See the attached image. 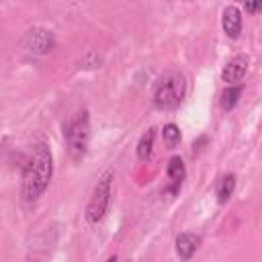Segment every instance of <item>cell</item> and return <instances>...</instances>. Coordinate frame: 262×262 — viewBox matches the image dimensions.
<instances>
[{"label":"cell","instance_id":"1","mask_svg":"<svg viewBox=\"0 0 262 262\" xmlns=\"http://www.w3.org/2000/svg\"><path fill=\"white\" fill-rule=\"evenodd\" d=\"M53 174V156L47 143H37L33 147L31 158L23 166V184H20V194L27 203L37 201L45 188L49 186Z\"/></svg>","mask_w":262,"mask_h":262},{"label":"cell","instance_id":"2","mask_svg":"<svg viewBox=\"0 0 262 262\" xmlns=\"http://www.w3.org/2000/svg\"><path fill=\"white\" fill-rule=\"evenodd\" d=\"M186 94V80L180 72H166L154 86V104L160 111L176 108Z\"/></svg>","mask_w":262,"mask_h":262},{"label":"cell","instance_id":"3","mask_svg":"<svg viewBox=\"0 0 262 262\" xmlns=\"http://www.w3.org/2000/svg\"><path fill=\"white\" fill-rule=\"evenodd\" d=\"M63 137L68 143V149L74 158H82L88 149L90 141V121H88V111H78L72 115L66 125H63Z\"/></svg>","mask_w":262,"mask_h":262},{"label":"cell","instance_id":"4","mask_svg":"<svg viewBox=\"0 0 262 262\" xmlns=\"http://www.w3.org/2000/svg\"><path fill=\"white\" fill-rule=\"evenodd\" d=\"M113 178H115L113 170H106L98 178V182L94 186V192H92V196L88 201V207H86V219L90 223H98V221L104 219V215L111 207V199H113Z\"/></svg>","mask_w":262,"mask_h":262},{"label":"cell","instance_id":"5","mask_svg":"<svg viewBox=\"0 0 262 262\" xmlns=\"http://www.w3.org/2000/svg\"><path fill=\"white\" fill-rule=\"evenodd\" d=\"M53 45H55L53 33L47 31V29H41V27H35L31 31H27L25 37H23V47L31 53H39V55L49 53L53 49Z\"/></svg>","mask_w":262,"mask_h":262},{"label":"cell","instance_id":"6","mask_svg":"<svg viewBox=\"0 0 262 262\" xmlns=\"http://www.w3.org/2000/svg\"><path fill=\"white\" fill-rule=\"evenodd\" d=\"M246 72H248V57L246 55H235V57H231L223 66L221 78H223V82H227L229 86H233L235 82H239L246 76Z\"/></svg>","mask_w":262,"mask_h":262},{"label":"cell","instance_id":"7","mask_svg":"<svg viewBox=\"0 0 262 262\" xmlns=\"http://www.w3.org/2000/svg\"><path fill=\"white\" fill-rule=\"evenodd\" d=\"M221 27L229 39H237L242 33V12L237 6H225L221 14Z\"/></svg>","mask_w":262,"mask_h":262},{"label":"cell","instance_id":"8","mask_svg":"<svg viewBox=\"0 0 262 262\" xmlns=\"http://www.w3.org/2000/svg\"><path fill=\"white\" fill-rule=\"evenodd\" d=\"M199 237L194 235V233H180L178 237H176V254H178V258L180 260H190L192 258V254L196 252V248H199Z\"/></svg>","mask_w":262,"mask_h":262},{"label":"cell","instance_id":"9","mask_svg":"<svg viewBox=\"0 0 262 262\" xmlns=\"http://www.w3.org/2000/svg\"><path fill=\"white\" fill-rule=\"evenodd\" d=\"M235 190V176L233 174H223L219 180H217V186H215V194H217V201L221 205H225L231 194Z\"/></svg>","mask_w":262,"mask_h":262},{"label":"cell","instance_id":"10","mask_svg":"<svg viewBox=\"0 0 262 262\" xmlns=\"http://www.w3.org/2000/svg\"><path fill=\"white\" fill-rule=\"evenodd\" d=\"M166 174H168V178L174 180L176 184H180V182L184 180V176H186V168H184V162H182L180 156L170 158V162H168V166H166Z\"/></svg>","mask_w":262,"mask_h":262},{"label":"cell","instance_id":"11","mask_svg":"<svg viewBox=\"0 0 262 262\" xmlns=\"http://www.w3.org/2000/svg\"><path fill=\"white\" fill-rule=\"evenodd\" d=\"M154 137H156L154 129H147V131L139 137V141H137V158H139V160H147V158L151 156V149H154Z\"/></svg>","mask_w":262,"mask_h":262},{"label":"cell","instance_id":"12","mask_svg":"<svg viewBox=\"0 0 262 262\" xmlns=\"http://www.w3.org/2000/svg\"><path fill=\"white\" fill-rule=\"evenodd\" d=\"M239 96H242V88H239V86H229V88H225V90L221 92V98H219L221 108H223V111H231V108L237 104Z\"/></svg>","mask_w":262,"mask_h":262},{"label":"cell","instance_id":"13","mask_svg":"<svg viewBox=\"0 0 262 262\" xmlns=\"http://www.w3.org/2000/svg\"><path fill=\"white\" fill-rule=\"evenodd\" d=\"M162 139H164L166 147H176V145L180 143V129H178V125H174V123L164 125V129H162Z\"/></svg>","mask_w":262,"mask_h":262},{"label":"cell","instance_id":"14","mask_svg":"<svg viewBox=\"0 0 262 262\" xmlns=\"http://www.w3.org/2000/svg\"><path fill=\"white\" fill-rule=\"evenodd\" d=\"M100 63H102V57H100L96 51H88V53L80 59V66H82V68H88V70L100 68Z\"/></svg>","mask_w":262,"mask_h":262},{"label":"cell","instance_id":"15","mask_svg":"<svg viewBox=\"0 0 262 262\" xmlns=\"http://www.w3.org/2000/svg\"><path fill=\"white\" fill-rule=\"evenodd\" d=\"M244 8H246V12H258V10H262V0H258V2H246Z\"/></svg>","mask_w":262,"mask_h":262},{"label":"cell","instance_id":"16","mask_svg":"<svg viewBox=\"0 0 262 262\" xmlns=\"http://www.w3.org/2000/svg\"><path fill=\"white\" fill-rule=\"evenodd\" d=\"M106 262H117V256H111V258H108Z\"/></svg>","mask_w":262,"mask_h":262}]
</instances>
